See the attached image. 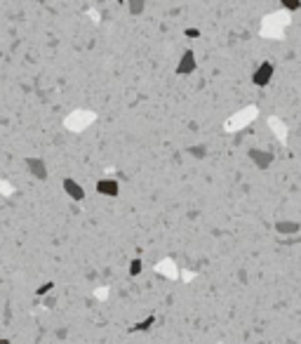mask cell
<instances>
[{
    "label": "cell",
    "instance_id": "6da1fadb",
    "mask_svg": "<svg viewBox=\"0 0 301 344\" xmlns=\"http://www.w3.org/2000/svg\"><path fill=\"white\" fill-rule=\"evenodd\" d=\"M196 68H198L196 52H193V50H186V52H181L179 62H177L174 73H177V76H191V73H196Z\"/></svg>",
    "mask_w": 301,
    "mask_h": 344
},
{
    "label": "cell",
    "instance_id": "7a4b0ae2",
    "mask_svg": "<svg viewBox=\"0 0 301 344\" xmlns=\"http://www.w3.org/2000/svg\"><path fill=\"white\" fill-rule=\"evenodd\" d=\"M273 73H275V66L271 62H261L259 66L254 68V73H252V83L257 85V87H266L271 80H273Z\"/></svg>",
    "mask_w": 301,
    "mask_h": 344
},
{
    "label": "cell",
    "instance_id": "3957f363",
    "mask_svg": "<svg viewBox=\"0 0 301 344\" xmlns=\"http://www.w3.org/2000/svg\"><path fill=\"white\" fill-rule=\"evenodd\" d=\"M24 165H26V170L38 179V182H45L47 177H50V170H47V163L42 158H38V156H28V158H24Z\"/></svg>",
    "mask_w": 301,
    "mask_h": 344
},
{
    "label": "cell",
    "instance_id": "277c9868",
    "mask_svg": "<svg viewBox=\"0 0 301 344\" xmlns=\"http://www.w3.org/2000/svg\"><path fill=\"white\" fill-rule=\"evenodd\" d=\"M247 158L252 160L254 168H259V170H266V168L273 165V153H271V151H263V149H249Z\"/></svg>",
    "mask_w": 301,
    "mask_h": 344
},
{
    "label": "cell",
    "instance_id": "5b68a950",
    "mask_svg": "<svg viewBox=\"0 0 301 344\" xmlns=\"http://www.w3.org/2000/svg\"><path fill=\"white\" fill-rule=\"evenodd\" d=\"M97 194H101V196H108V198H116L120 194V182L118 179H113V177H104V179H99L97 184Z\"/></svg>",
    "mask_w": 301,
    "mask_h": 344
},
{
    "label": "cell",
    "instance_id": "8992f818",
    "mask_svg": "<svg viewBox=\"0 0 301 344\" xmlns=\"http://www.w3.org/2000/svg\"><path fill=\"white\" fill-rule=\"evenodd\" d=\"M61 186H64L66 196L71 200H76V203H80V200H85V189L80 186V182H76L73 177H66L64 182H61Z\"/></svg>",
    "mask_w": 301,
    "mask_h": 344
},
{
    "label": "cell",
    "instance_id": "52a82bcc",
    "mask_svg": "<svg viewBox=\"0 0 301 344\" xmlns=\"http://www.w3.org/2000/svg\"><path fill=\"white\" fill-rule=\"evenodd\" d=\"M275 231L282 234V236H294L301 231V224L299 222H292V219H285V222H278L275 224Z\"/></svg>",
    "mask_w": 301,
    "mask_h": 344
},
{
    "label": "cell",
    "instance_id": "ba28073f",
    "mask_svg": "<svg viewBox=\"0 0 301 344\" xmlns=\"http://www.w3.org/2000/svg\"><path fill=\"white\" fill-rule=\"evenodd\" d=\"M127 10H130L132 17H139V14H144L146 0H127Z\"/></svg>",
    "mask_w": 301,
    "mask_h": 344
},
{
    "label": "cell",
    "instance_id": "9c48e42d",
    "mask_svg": "<svg viewBox=\"0 0 301 344\" xmlns=\"http://www.w3.org/2000/svg\"><path fill=\"white\" fill-rule=\"evenodd\" d=\"M153 323H156V316H146L144 321H139V323H134V325H132V330H134V332L151 330V328H153Z\"/></svg>",
    "mask_w": 301,
    "mask_h": 344
},
{
    "label": "cell",
    "instance_id": "30bf717a",
    "mask_svg": "<svg viewBox=\"0 0 301 344\" xmlns=\"http://www.w3.org/2000/svg\"><path fill=\"white\" fill-rule=\"evenodd\" d=\"M188 156H193V158H196V160L207 158V146H202V144L188 146Z\"/></svg>",
    "mask_w": 301,
    "mask_h": 344
},
{
    "label": "cell",
    "instance_id": "8fae6325",
    "mask_svg": "<svg viewBox=\"0 0 301 344\" xmlns=\"http://www.w3.org/2000/svg\"><path fill=\"white\" fill-rule=\"evenodd\" d=\"M127 271H130V276H139L141 271H144V262L137 257V259H132L130 266H127Z\"/></svg>",
    "mask_w": 301,
    "mask_h": 344
},
{
    "label": "cell",
    "instance_id": "7c38bea8",
    "mask_svg": "<svg viewBox=\"0 0 301 344\" xmlns=\"http://www.w3.org/2000/svg\"><path fill=\"white\" fill-rule=\"evenodd\" d=\"M280 7L287 12H297V10H301V0H280Z\"/></svg>",
    "mask_w": 301,
    "mask_h": 344
},
{
    "label": "cell",
    "instance_id": "4fadbf2b",
    "mask_svg": "<svg viewBox=\"0 0 301 344\" xmlns=\"http://www.w3.org/2000/svg\"><path fill=\"white\" fill-rule=\"evenodd\" d=\"M52 290H54V280H45L42 285L36 288V295H38V297H45V295H50Z\"/></svg>",
    "mask_w": 301,
    "mask_h": 344
},
{
    "label": "cell",
    "instance_id": "5bb4252c",
    "mask_svg": "<svg viewBox=\"0 0 301 344\" xmlns=\"http://www.w3.org/2000/svg\"><path fill=\"white\" fill-rule=\"evenodd\" d=\"M183 36H186V38H188V40H198V38H200V36H202V33H200V28H196V26H188V28H186V31H183Z\"/></svg>",
    "mask_w": 301,
    "mask_h": 344
},
{
    "label": "cell",
    "instance_id": "9a60e30c",
    "mask_svg": "<svg viewBox=\"0 0 301 344\" xmlns=\"http://www.w3.org/2000/svg\"><path fill=\"white\" fill-rule=\"evenodd\" d=\"M0 344H12V342H10L7 337H0Z\"/></svg>",
    "mask_w": 301,
    "mask_h": 344
},
{
    "label": "cell",
    "instance_id": "2e32d148",
    "mask_svg": "<svg viewBox=\"0 0 301 344\" xmlns=\"http://www.w3.org/2000/svg\"><path fill=\"white\" fill-rule=\"evenodd\" d=\"M116 2H120V5H122V2H127V0H116Z\"/></svg>",
    "mask_w": 301,
    "mask_h": 344
},
{
    "label": "cell",
    "instance_id": "e0dca14e",
    "mask_svg": "<svg viewBox=\"0 0 301 344\" xmlns=\"http://www.w3.org/2000/svg\"><path fill=\"white\" fill-rule=\"evenodd\" d=\"M36 2H47V0H36Z\"/></svg>",
    "mask_w": 301,
    "mask_h": 344
}]
</instances>
